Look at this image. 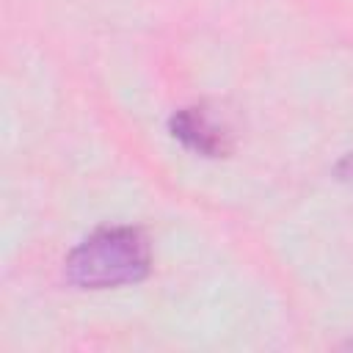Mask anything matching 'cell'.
I'll return each mask as SVG.
<instances>
[{
  "instance_id": "obj_1",
  "label": "cell",
  "mask_w": 353,
  "mask_h": 353,
  "mask_svg": "<svg viewBox=\"0 0 353 353\" xmlns=\"http://www.w3.org/2000/svg\"><path fill=\"white\" fill-rule=\"evenodd\" d=\"M152 268V248L135 226H102L69 256L66 279L83 290H108L141 281Z\"/></svg>"
},
{
  "instance_id": "obj_2",
  "label": "cell",
  "mask_w": 353,
  "mask_h": 353,
  "mask_svg": "<svg viewBox=\"0 0 353 353\" xmlns=\"http://www.w3.org/2000/svg\"><path fill=\"white\" fill-rule=\"evenodd\" d=\"M168 130L185 149L204 157H223L232 149L226 127H221L204 108H179L168 119Z\"/></svg>"
},
{
  "instance_id": "obj_3",
  "label": "cell",
  "mask_w": 353,
  "mask_h": 353,
  "mask_svg": "<svg viewBox=\"0 0 353 353\" xmlns=\"http://www.w3.org/2000/svg\"><path fill=\"white\" fill-rule=\"evenodd\" d=\"M336 176L345 182H353V152H347L339 163H336Z\"/></svg>"
}]
</instances>
